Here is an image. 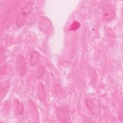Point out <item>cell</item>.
Listing matches in <instances>:
<instances>
[{
  "instance_id": "cell-1",
  "label": "cell",
  "mask_w": 123,
  "mask_h": 123,
  "mask_svg": "<svg viewBox=\"0 0 123 123\" xmlns=\"http://www.w3.org/2000/svg\"><path fill=\"white\" fill-rule=\"evenodd\" d=\"M33 8V3L31 1H29L22 9L19 12L16 21V25L21 27L25 23L28 16L31 13Z\"/></svg>"
},
{
  "instance_id": "cell-2",
  "label": "cell",
  "mask_w": 123,
  "mask_h": 123,
  "mask_svg": "<svg viewBox=\"0 0 123 123\" xmlns=\"http://www.w3.org/2000/svg\"><path fill=\"white\" fill-rule=\"evenodd\" d=\"M102 15L103 18L108 21H111L115 16V12L111 6H108L105 7L102 11Z\"/></svg>"
},
{
  "instance_id": "cell-3",
  "label": "cell",
  "mask_w": 123,
  "mask_h": 123,
  "mask_svg": "<svg viewBox=\"0 0 123 123\" xmlns=\"http://www.w3.org/2000/svg\"><path fill=\"white\" fill-rule=\"evenodd\" d=\"M17 67L19 74L21 75L24 74L25 71V64L23 58L19 56L17 61Z\"/></svg>"
},
{
  "instance_id": "cell-4",
  "label": "cell",
  "mask_w": 123,
  "mask_h": 123,
  "mask_svg": "<svg viewBox=\"0 0 123 123\" xmlns=\"http://www.w3.org/2000/svg\"><path fill=\"white\" fill-rule=\"evenodd\" d=\"M57 117L59 118V120H60L62 122H63V120H64V122H68V121L67 120H69V114L66 112L61 110H58V111H57Z\"/></svg>"
},
{
  "instance_id": "cell-5",
  "label": "cell",
  "mask_w": 123,
  "mask_h": 123,
  "mask_svg": "<svg viewBox=\"0 0 123 123\" xmlns=\"http://www.w3.org/2000/svg\"><path fill=\"white\" fill-rule=\"evenodd\" d=\"M39 54L37 52H34L32 53L31 58V63L32 66L35 65L37 62L38 60Z\"/></svg>"
}]
</instances>
